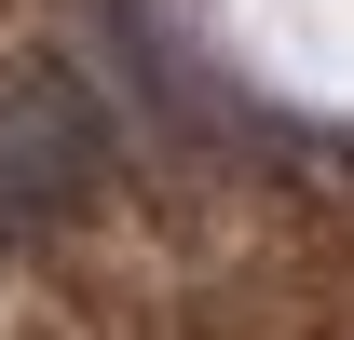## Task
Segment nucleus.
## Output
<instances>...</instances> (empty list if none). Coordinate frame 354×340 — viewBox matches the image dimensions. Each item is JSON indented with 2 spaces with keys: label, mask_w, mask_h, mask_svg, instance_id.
I'll list each match as a JSON object with an SVG mask.
<instances>
[{
  "label": "nucleus",
  "mask_w": 354,
  "mask_h": 340,
  "mask_svg": "<svg viewBox=\"0 0 354 340\" xmlns=\"http://www.w3.org/2000/svg\"><path fill=\"white\" fill-rule=\"evenodd\" d=\"M109 191V123L55 55H0V245L68 232Z\"/></svg>",
  "instance_id": "1"
}]
</instances>
